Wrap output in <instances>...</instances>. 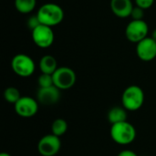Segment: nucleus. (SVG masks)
Returning a JSON list of instances; mask_svg holds the SVG:
<instances>
[{
	"instance_id": "obj_9",
	"label": "nucleus",
	"mask_w": 156,
	"mask_h": 156,
	"mask_svg": "<svg viewBox=\"0 0 156 156\" xmlns=\"http://www.w3.org/2000/svg\"><path fill=\"white\" fill-rule=\"evenodd\" d=\"M15 111L17 115L23 118H30L35 116L38 111L37 100L29 97L22 96L15 104Z\"/></svg>"
},
{
	"instance_id": "obj_11",
	"label": "nucleus",
	"mask_w": 156,
	"mask_h": 156,
	"mask_svg": "<svg viewBox=\"0 0 156 156\" xmlns=\"http://www.w3.org/2000/svg\"><path fill=\"white\" fill-rule=\"evenodd\" d=\"M60 99V90L56 86L48 88H39L37 92V100L43 105H54Z\"/></svg>"
},
{
	"instance_id": "obj_15",
	"label": "nucleus",
	"mask_w": 156,
	"mask_h": 156,
	"mask_svg": "<svg viewBox=\"0 0 156 156\" xmlns=\"http://www.w3.org/2000/svg\"><path fill=\"white\" fill-rule=\"evenodd\" d=\"M37 5V0H15V7L21 14L31 13Z\"/></svg>"
},
{
	"instance_id": "obj_22",
	"label": "nucleus",
	"mask_w": 156,
	"mask_h": 156,
	"mask_svg": "<svg viewBox=\"0 0 156 156\" xmlns=\"http://www.w3.org/2000/svg\"><path fill=\"white\" fill-rule=\"evenodd\" d=\"M117 156H138V154L132 150H122Z\"/></svg>"
},
{
	"instance_id": "obj_20",
	"label": "nucleus",
	"mask_w": 156,
	"mask_h": 156,
	"mask_svg": "<svg viewBox=\"0 0 156 156\" xmlns=\"http://www.w3.org/2000/svg\"><path fill=\"white\" fill-rule=\"evenodd\" d=\"M27 27H28L29 29H31V31H32L34 28H36L37 26H39V25H40V22H39V20H38L37 15H36V16H30V17L27 19Z\"/></svg>"
},
{
	"instance_id": "obj_7",
	"label": "nucleus",
	"mask_w": 156,
	"mask_h": 156,
	"mask_svg": "<svg viewBox=\"0 0 156 156\" xmlns=\"http://www.w3.org/2000/svg\"><path fill=\"white\" fill-rule=\"evenodd\" d=\"M34 44L40 48H48L52 46L55 35L52 27L40 24L31 31Z\"/></svg>"
},
{
	"instance_id": "obj_17",
	"label": "nucleus",
	"mask_w": 156,
	"mask_h": 156,
	"mask_svg": "<svg viewBox=\"0 0 156 156\" xmlns=\"http://www.w3.org/2000/svg\"><path fill=\"white\" fill-rule=\"evenodd\" d=\"M21 97L19 90L15 87H8L4 91V98L9 103L16 104Z\"/></svg>"
},
{
	"instance_id": "obj_18",
	"label": "nucleus",
	"mask_w": 156,
	"mask_h": 156,
	"mask_svg": "<svg viewBox=\"0 0 156 156\" xmlns=\"http://www.w3.org/2000/svg\"><path fill=\"white\" fill-rule=\"evenodd\" d=\"M37 83H38L39 88H48V87L53 86L54 85L53 77L50 74L41 73V75L37 79Z\"/></svg>"
},
{
	"instance_id": "obj_1",
	"label": "nucleus",
	"mask_w": 156,
	"mask_h": 156,
	"mask_svg": "<svg viewBox=\"0 0 156 156\" xmlns=\"http://www.w3.org/2000/svg\"><path fill=\"white\" fill-rule=\"evenodd\" d=\"M37 16L40 24L53 27L59 25L63 21L64 11L58 4L46 3L38 8Z\"/></svg>"
},
{
	"instance_id": "obj_5",
	"label": "nucleus",
	"mask_w": 156,
	"mask_h": 156,
	"mask_svg": "<svg viewBox=\"0 0 156 156\" xmlns=\"http://www.w3.org/2000/svg\"><path fill=\"white\" fill-rule=\"evenodd\" d=\"M52 77L54 86L58 88L60 90L70 89L74 86L77 80L75 71L69 67H58L53 73Z\"/></svg>"
},
{
	"instance_id": "obj_16",
	"label": "nucleus",
	"mask_w": 156,
	"mask_h": 156,
	"mask_svg": "<svg viewBox=\"0 0 156 156\" xmlns=\"http://www.w3.org/2000/svg\"><path fill=\"white\" fill-rule=\"evenodd\" d=\"M67 131H68V123L64 119L61 118L56 119L51 124L52 134L58 137H61L62 135H64L67 133Z\"/></svg>"
},
{
	"instance_id": "obj_24",
	"label": "nucleus",
	"mask_w": 156,
	"mask_h": 156,
	"mask_svg": "<svg viewBox=\"0 0 156 156\" xmlns=\"http://www.w3.org/2000/svg\"><path fill=\"white\" fill-rule=\"evenodd\" d=\"M0 156H11L9 154H7V153H1L0 154Z\"/></svg>"
},
{
	"instance_id": "obj_4",
	"label": "nucleus",
	"mask_w": 156,
	"mask_h": 156,
	"mask_svg": "<svg viewBox=\"0 0 156 156\" xmlns=\"http://www.w3.org/2000/svg\"><path fill=\"white\" fill-rule=\"evenodd\" d=\"M11 69L17 76L27 78L35 72L36 64L30 56L20 53L13 57L11 60Z\"/></svg>"
},
{
	"instance_id": "obj_6",
	"label": "nucleus",
	"mask_w": 156,
	"mask_h": 156,
	"mask_svg": "<svg viewBox=\"0 0 156 156\" xmlns=\"http://www.w3.org/2000/svg\"><path fill=\"white\" fill-rule=\"evenodd\" d=\"M148 24L143 20H132L125 28V36L130 42L139 43L148 37Z\"/></svg>"
},
{
	"instance_id": "obj_3",
	"label": "nucleus",
	"mask_w": 156,
	"mask_h": 156,
	"mask_svg": "<svg viewBox=\"0 0 156 156\" xmlns=\"http://www.w3.org/2000/svg\"><path fill=\"white\" fill-rule=\"evenodd\" d=\"M144 102V92L137 85L127 87L122 95V107L129 112H135L142 108Z\"/></svg>"
},
{
	"instance_id": "obj_12",
	"label": "nucleus",
	"mask_w": 156,
	"mask_h": 156,
	"mask_svg": "<svg viewBox=\"0 0 156 156\" xmlns=\"http://www.w3.org/2000/svg\"><path fill=\"white\" fill-rule=\"evenodd\" d=\"M133 6L132 0H111V9L120 18L131 16Z\"/></svg>"
},
{
	"instance_id": "obj_21",
	"label": "nucleus",
	"mask_w": 156,
	"mask_h": 156,
	"mask_svg": "<svg viewBox=\"0 0 156 156\" xmlns=\"http://www.w3.org/2000/svg\"><path fill=\"white\" fill-rule=\"evenodd\" d=\"M154 0H135V4L137 6L142 7L143 9H149L153 6Z\"/></svg>"
},
{
	"instance_id": "obj_10",
	"label": "nucleus",
	"mask_w": 156,
	"mask_h": 156,
	"mask_svg": "<svg viewBox=\"0 0 156 156\" xmlns=\"http://www.w3.org/2000/svg\"><path fill=\"white\" fill-rule=\"evenodd\" d=\"M137 57L145 62L152 61L156 58V41L147 37L136 45Z\"/></svg>"
},
{
	"instance_id": "obj_19",
	"label": "nucleus",
	"mask_w": 156,
	"mask_h": 156,
	"mask_svg": "<svg viewBox=\"0 0 156 156\" xmlns=\"http://www.w3.org/2000/svg\"><path fill=\"white\" fill-rule=\"evenodd\" d=\"M144 16V9H143L140 6H133V9L131 14V17L133 20H143Z\"/></svg>"
},
{
	"instance_id": "obj_14",
	"label": "nucleus",
	"mask_w": 156,
	"mask_h": 156,
	"mask_svg": "<svg viewBox=\"0 0 156 156\" xmlns=\"http://www.w3.org/2000/svg\"><path fill=\"white\" fill-rule=\"evenodd\" d=\"M127 111L123 107H113L108 112V121L112 124L127 121Z\"/></svg>"
},
{
	"instance_id": "obj_13",
	"label": "nucleus",
	"mask_w": 156,
	"mask_h": 156,
	"mask_svg": "<svg viewBox=\"0 0 156 156\" xmlns=\"http://www.w3.org/2000/svg\"><path fill=\"white\" fill-rule=\"evenodd\" d=\"M58 68V62L51 55H45L39 60V69L41 73L53 75Z\"/></svg>"
},
{
	"instance_id": "obj_2",
	"label": "nucleus",
	"mask_w": 156,
	"mask_h": 156,
	"mask_svg": "<svg viewBox=\"0 0 156 156\" xmlns=\"http://www.w3.org/2000/svg\"><path fill=\"white\" fill-rule=\"evenodd\" d=\"M110 134L114 143L120 145H128L136 138L135 127L129 122H122L112 124Z\"/></svg>"
},
{
	"instance_id": "obj_8",
	"label": "nucleus",
	"mask_w": 156,
	"mask_h": 156,
	"mask_svg": "<svg viewBox=\"0 0 156 156\" xmlns=\"http://www.w3.org/2000/svg\"><path fill=\"white\" fill-rule=\"evenodd\" d=\"M61 148L59 137L54 134L43 136L37 144V151L42 156H55Z\"/></svg>"
},
{
	"instance_id": "obj_23",
	"label": "nucleus",
	"mask_w": 156,
	"mask_h": 156,
	"mask_svg": "<svg viewBox=\"0 0 156 156\" xmlns=\"http://www.w3.org/2000/svg\"><path fill=\"white\" fill-rule=\"evenodd\" d=\"M151 37L153 38V39H154L156 41V28L152 32V36H151Z\"/></svg>"
}]
</instances>
